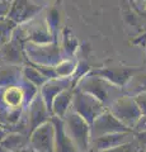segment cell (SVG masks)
Masks as SVG:
<instances>
[{
  "label": "cell",
  "instance_id": "6da1fadb",
  "mask_svg": "<svg viewBox=\"0 0 146 152\" xmlns=\"http://www.w3.org/2000/svg\"><path fill=\"white\" fill-rule=\"evenodd\" d=\"M22 99H23V95L22 91L18 88H9L5 94H4V100L7 102V104L12 107H19V104L22 103Z\"/></svg>",
  "mask_w": 146,
  "mask_h": 152
},
{
  "label": "cell",
  "instance_id": "7a4b0ae2",
  "mask_svg": "<svg viewBox=\"0 0 146 152\" xmlns=\"http://www.w3.org/2000/svg\"><path fill=\"white\" fill-rule=\"evenodd\" d=\"M136 148H137L136 143H130V145L118 146V147H111V148H107L102 152H135Z\"/></svg>",
  "mask_w": 146,
  "mask_h": 152
},
{
  "label": "cell",
  "instance_id": "3957f363",
  "mask_svg": "<svg viewBox=\"0 0 146 152\" xmlns=\"http://www.w3.org/2000/svg\"><path fill=\"white\" fill-rule=\"evenodd\" d=\"M23 152H29V151H23Z\"/></svg>",
  "mask_w": 146,
  "mask_h": 152
}]
</instances>
